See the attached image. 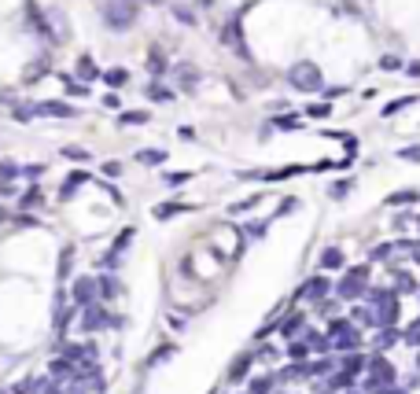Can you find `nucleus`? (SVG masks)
<instances>
[{
  "label": "nucleus",
  "instance_id": "nucleus-20",
  "mask_svg": "<svg viewBox=\"0 0 420 394\" xmlns=\"http://www.w3.org/2000/svg\"><path fill=\"white\" fill-rule=\"evenodd\" d=\"M365 365H369V361H365V357H362V354H347V357H343V361H339V369H343V372H347V376H354V372H362V369H365Z\"/></svg>",
  "mask_w": 420,
  "mask_h": 394
},
{
  "label": "nucleus",
  "instance_id": "nucleus-28",
  "mask_svg": "<svg viewBox=\"0 0 420 394\" xmlns=\"http://www.w3.org/2000/svg\"><path fill=\"white\" fill-rule=\"evenodd\" d=\"M70 261H74V251L70 247H63V254H59V276H70Z\"/></svg>",
  "mask_w": 420,
  "mask_h": 394
},
{
  "label": "nucleus",
  "instance_id": "nucleus-2",
  "mask_svg": "<svg viewBox=\"0 0 420 394\" xmlns=\"http://www.w3.org/2000/svg\"><path fill=\"white\" fill-rule=\"evenodd\" d=\"M288 81H292V89L299 92H321V85H325V78H321V67L310 59L302 63H292V70H288Z\"/></svg>",
  "mask_w": 420,
  "mask_h": 394
},
{
  "label": "nucleus",
  "instance_id": "nucleus-52",
  "mask_svg": "<svg viewBox=\"0 0 420 394\" xmlns=\"http://www.w3.org/2000/svg\"><path fill=\"white\" fill-rule=\"evenodd\" d=\"M416 225H420V214H416Z\"/></svg>",
  "mask_w": 420,
  "mask_h": 394
},
{
  "label": "nucleus",
  "instance_id": "nucleus-34",
  "mask_svg": "<svg viewBox=\"0 0 420 394\" xmlns=\"http://www.w3.org/2000/svg\"><path fill=\"white\" fill-rule=\"evenodd\" d=\"M347 192H350V180H339V185H332V188H328V195H332V199H343Z\"/></svg>",
  "mask_w": 420,
  "mask_h": 394
},
{
  "label": "nucleus",
  "instance_id": "nucleus-39",
  "mask_svg": "<svg viewBox=\"0 0 420 394\" xmlns=\"http://www.w3.org/2000/svg\"><path fill=\"white\" fill-rule=\"evenodd\" d=\"M181 85H185V89L196 85V70H192V67H181Z\"/></svg>",
  "mask_w": 420,
  "mask_h": 394
},
{
  "label": "nucleus",
  "instance_id": "nucleus-7",
  "mask_svg": "<svg viewBox=\"0 0 420 394\" xmlns=\"http://www.w3.org/2000/svg\"><path fill=\"white\" fill-rule=\"evenodd\" d=\"M44 26H48V37L44 41H56V44H67L70 41V23H67V11H63V8H48L44 11Z\"/></svg>",
  "mask_w": 420,
  "mask_h": 394
},
{
  "label": "nucleus",
  "instance_id": "nucleus-6",
  "mask_svg": "<svg viewBox=\"0 0 420 394\" xmlns=\"http://www.w3.org/2000/svg\"><path fill=\"white\" fill-rule=\"evenodd\" d=\"M365 390H380L383 383H395V365L391 361H383L380 354L376 357H369V365H365Z\"/></svg>",
  "mask_w": 420,
  "mask_h": 394
},
{
  "label": "nucleus",
  "instance_id": "nucleus-32",
  "mask_svg": "<svg viewBox=\"0 0 420 394\" xmlns=\"http://www.w3.org/2000/svg\"><path fill=\"white\" fill-rule=\"evenodd\" d=\"M269 390H273V380H269V376H262V380L251 383V394H269Z\"/></svg>",
  "mask_w": 420,
  "mask_h": 394
},
{
  "label": "nucleus",
  "instance_id": "nucleus-29",
  "mask_svg": "<svg viewBox=\"0 0 420 394\" xmlns=\"http://www.w3.org/2000/svg\"><path fill=\"white\" fill-rule=\"evenodd\" d=\"M144 122H148V114H144V111H125L122 114V125H144Z\"/></svg>",
  "mask_w": 420,
  "mask_h": 394
},
{
  "label": "nucleus",
  "instance_id": "nucleus-18",
  "mask_svg": "<svg viewBox=\"0 0 420 394\" xmlns=\"http://www.w3.org/2000/svg\"><path fill=\"white\" fill-rule=\"evenodd\" d=\"M148 96H152L155 104H170V100H173V89L163 85V81H152V85H148Z\"/></svg>",
  "mask_w": 420,
  "mask_h": 394
},
{
  "label": "nucleus",
  "instance_id": "nucleus-14",
  "mask_svg": "<svg viewBox=\"0 0 420 394\" xmlns=\"http://www.w3.org/2000/svg\"><path fill=\"white\" fill-rule=\"evenodd\" d=\"M115 295H122V284H118L111 273H107V276H100V302H111Z\"/></svg>",
  "mask_w": 420,
  "mask_h": 394
},
{
  "label": "nucleus",
  "instance_id": "nucleus-51",
  "mask_svg": "<svg viewBox=\"0 0 420 394\" xmlns=\"http://www.w3.org/2000/svg\"><path fill=\"white\" fill-rule=\"evenodd\" d=\"M416 369H420V354H416Z\"/></svg>",
  "mask_w": 420,
  "mask_h": 394
},
{
  "label": "nucleus",
  "instance_id": "nucleus-42",
  "mask_svg": "<svg viewBox=\"0 0 420 394\" xmlns=\"http://www.w3.org/2000/svg\"><path fill=\"white\" fill-rule=\"evenodd\" d=\"M406 162H420V147H406V152H398Z\"/></svg>",
  "mask_w": 420,
  "mask_h": 394
},
{
  "label": "nucleus",
  "instance_id": "nucleus-44",
  "mask_svg": "<svg viewBox=\"0 0 420 394\" xmlns=\"http://www.w3.org/2000/svg\"><path fill=\"white\" fill-rule=\"evenodd\" d=\"M104 173H107V177H118V173H122V166H118V162H107Z\"/></svg>",
  "mask_w": 420,
  "mask_h": 394
},
{
  "label": "nucleus",
  "instance_id": "nucleus-47",
  "mask_svg": "<svg viewBox=\"0 0 420 394\" xmlns=\"http://www.w3.org/2000/svg\"><path fill=\"white\" fill-rule=\"evenodd\" d=\"M409 74H413V78H420V63H413V67H409Z\"/></svg>",
  "mask_w": 420,
  "mask_h": 394
},
{
  "label": "nucleus",
  "instance_id": "nucleus-43",
  "mask_svg": "<svg viewBox=\"0 0 420 394\" xmlns=\"http://www.w3.org/2000/svg\"><path fill=\"white\" fill-rule=\"evenodd\" d=\"M295 207H299L295 199H284V203H280V210H277V214H292V210H295Z\"/></svg>",
  "mask_w": 420,
  "mask_h": 394
},
{
  "label": "nucleus",
  "instance_id": "nucleus-40",
  "mask_svg": "<svg viewBox=\"0 0 420 394\" xmlns=\"http://www.w3.org/2000/svg\"><path fill=\"white\" fill-rule=\"evenodd\" d=\"M67 159H74V162H89V152H82V147H67Z\"/></svg>",
  "mask_w": 420,
  "mask_h": 394
},
{
  "label": "nucleus",
  "instance_id": "nucleus-3",
  "mask_svg": "<svg viewBox=\"0 0 420 394\" xmlns=\"http://www.w3.org/2000/svg\"><path fill=\"white\" fill-rule=\"evenodd\" d=\"M365 284H369V266L347 269L343 281L335 284V295H339V299H347V302H354V299H362V295H365Z\"/></svg>",
  "mask_w": 420,
  "mask_h": 394
},
{
  "label": "nucleus",
  "instance_id": "nucleus-53",
  "mask_svg": "<svg viewBox=\"0 0 420 394\" xmlns=\"http://www.w3.org/2000/svg\"><path fill=\"white\" fill-rule=\"evenodd\" d=\"M416 324H420V321H416Z\"/></svg>",
  "mask_w": 420,
  "mask_h": 394
},
{
  "label": "nucleus",
  "instance_id": "nucleus-38",
  "mask_svg": "<svg viewBox=\"0 0 420 394\" xmlns=\"http://www.w3.org/2000/svg\"><path fill=\"white\" fill-rule=\"evenodd\" d=\"M247 236H251V240L266 236V221H254V225H247Z\"/></svg>",
  "mask_w": 420,
  "mask_h": 394
},
{
  "label": "nucleus",
  "instance_id": "nucleus-26",
  "mask_svg": "<svg viewBox=\"0 0 420 394\" xmlns=\"http://www.w3.org/2000/svg\"><path fill=\"white\" fill-rule=\"evenodd\" d=\"M148 67H152L155 78H163V74H166V59H163V52H159V48L152 52V63H148Z\"/></svg>",
  "mask_w": 420,
  "mask_h": 394
},
{
  "label": "nucleus",
  "instance_id": "nucleus-13",
  "mask_svg": "<svg viewBox=\"0 0 420 394\" xmlns=\"http://www.w3.org/2000/svg\"><path fill=\"white\" fill-rule=\"evenodd\" d=\"M137 162H140V166H163L166 152H163V147H148V152H137Z\"/></svg>",
  "mask_w": 420,
  "mask_h": 394
},
{
  "label": "nucleus",
  "instance_id": "nucleus-49",
  "mask_svg": "<svg viewBox=\"0 0 420 394\" xmlns=\"http://www.w3.org/2000/svg\"><path fill=\"white\" fill-rule=\"evenodd\" d=\"M210 4H214V0H199V8H210Z\"/></svg>",
  "mask_w": 420,
  "mask_h": 394
},
{
  "label": "nucleus",
  "instance_id": "nucleus-25",
  "mask_svg": "<svg viewBox=\"0 0 420 394\" xmlns=\"http://www.w3.org/2000/svg\"><path fill=\"white\" fill-rule=\"evenodd\" d=\"M85 180H89V173H70V177H67V185H63V199H67V195H70L78 185H85Z\"/></svg>",
  "mask_w": 420,
  "mask_h": 394
},
{
  "label": "nucleus",
  "instance_id": "nucleus-17",
  "mask_svg": "<svg viewBox=\"0 0 420 394\" xmlns=\"http://www.w3.org/2000/svg\"><path fill=\"white\" fill-rule=\"evenodd\" d=\"M251 354H240L236 361H233V365H229V380H244V376H247V369H251Z\"/></svg>",
  "mask_w": 420,
  "mask_h": 394
},
{
  "label": "nucleus",
  "instance_id": "nucleus-45",
  "mask_svg": "<svg viewBox=\"0 0 420 394\" xmlns=\"http://www.w3.org/2000/svg\"><path fill=\"white\" fill-rule=\"evenodd\" d=\"M310 114H314V118H325L328 107H325V104H317V107H310Z\"/></svg>",
  "mask_w": 420,
  "mask_h": 394
},
{
  "label": "nucleus",
  "instance_id": "nucleus-46",
  "mask_svg": "<svg viewBox=\"0 0 420 394\" xmlns=\"http://www.w3.org/2000/svg\"><path fill=\"white\" fill-rule=\"evenodd\" d=\"M11 188H15V185H11V180H0V195H8Z\"/></svg>",
  "mask_w": 420,
  "mask_h": 394
},
{
  "label": "nucleus",
  "instance_id": "nucleus-19",
  "mask_svg": "<svg viewBox=\"0 0 420 394\" xmlns=\"http://www.w3.org/2000/svg\"><path fill=\"white\" fill-rule=\"evenodd\" d=\"M321 269H343V251L328 247L325 254H321Z\"/></svg>",
  "mask_w": 420,
  "mask_h": 394
},
{
  "label": "nucleus",
  "instance_id": "nucleus-23",
  "mask_svg": "<svg viewBox=\"0 0 420 394\" xmlns=\"http://www.w3.org/2000/svg\"><path fill=\"white\" fill-rule=\"evenodd\" d=\"M420 199V195L413 192V188H406V192H395V195H387V203H391V207H402V203H416Z\"/></svg>",
  "mask_w": 420,
  "mask_h": 394
},
{
  "label": "nucleus",
  "instance_id": "nucleus-35",
  "mask_svg": "<svg viewBox=\"0 0 420 394\" xmlns=\"http://www.w3.org/2000/svg\"><path fill=\"white\" fill-rule=\"evenodd\" d=\"M254 203H258L254 195H251V199H244V203H233V207H229V214H247V210H251Z\"/></svg>",
  "mask_w": 420,
  "mask_h": 394
},
{
  "label": "nucleus",
  "instance_id": "nucleus-50",
  "mask_svg": "<svg viewBox=\"0 0 420 394\" xmlns=\"http://www.w3.org/2000/svg\"><path fill=\"white\" fill-rule=\"evenodd\" d=\"M387 394H406V390H387Z\"/></svg>",
  "mask_w": 420,
  "mask_h": 394
},
{
  "label": "nucleus",
  "instance_id": "nucleus-41",
  "mask_svg": "<svg viewBox=\"0 0 420 394\" xmlns=\"http://www.w3.org/2000/svg\"><path fill=\"white\" fill-rule=\"evenodd\" d=\"M170 357V347H159L155 354H152V361H148V365H159V361H166Z\"/></svg>",
  "mask_w": 420,
  "mask_h": 394
},
{
  "label": "nucleus",
  "instance_id": "nucleus-5",
  "mask_svg": "<svg viewBox=\"0 0 420 394\" xmlns=\"http://www.w3.org/2000/svg\"><path fill=\"white\" fill-rule=\"evenodd\" d=\"M358 343H362V332H358L350 321H332V324H328V347H335V350H354Z\"/></svg>",
  "mask_w": 420,
  "mask_h": 394
},
{
  "label": "nucleus",
  "instance_id": "nucleus-36",
  "mask_svg": "<svg viewBox=\"0 0 420 394\" xmlns=\"http://www.w3.org/2000/svg\"><path fill=\"white\" fill-rule=\"evenodd\" d=\"M273 125H277V129H299V118H295V114H284V118H277Z\"/></svg>",
  "mask_w": 420,
  "mask_h": 394
},
{
  "label": "nucleus",
  "instance_id": "nucleus-8",
  "mask_svg": "<svg viewBox=\"0 0 420 394\" xmlns=\"http://www.w3.org/2000/svg\"><path fill=\"white\" fill-rule=\"evenodd\" d=\"M70 299L78 302V306H96L100 302V281H96V276H78L74 281V288H70Z\"/></svg>",
  "mask_w": 420,
  "mask_h": 394
},
{
  "label": "nucleus",
  "instance_id": "nucleus-30",
  "mask_svg": "<svg viewBox=\"0 0 420 394\" xmlns=\"http://www.w3.org/2000/svg\"><path fill=\"white\" fill-rule=\"evenodd\" d=\"M391 273H395V269H391ZM395 288H398V291H413V276H409V273H395Z\"/></svg>",
  "mask_w": 420,
  "mask_h": 394
},
{
  "label": "nucleus",
  "instance_id": "nucleus-10",
  "mask_svg": "<svg viewBox=\"0 0 420 394\" xmlns=\"http://www.w3.org/2000/svg\"><path fill=\"white\" fill-rule=\"evenodd\" d=\"M221 44H225V48H233L236 56H244V59H247V44H244V37H240V15H233V19L225 23V30H221Z\"/></svg>",
  "mask_w": 420,
  "mask_h": 394
},
{
  "label": "nucleus",
  "instance_id": "nucleus-33",
  "mask_svg": "<svg viewBox=\"0 0 420 394\" xmlns=\"http://www.w3.org/2000/svg\"><path fill=\"white\" fill-rule=\"evenodd\" d=\"M288 354H292L295 361H302L306 354H310V343H292V347H288Z\"/></svg>",
  "mask_w": 420,
  "mask_h": 394
},
{
  "label": "nucleus",
  "instance_id": "nucleus-22",
  "mask_svg": "<svg viewBox=\"0 0 420 394\" xmlns=\"http://www.w3.org/2000/svg\"><path fill=\"white\" fill-rule=\"evenodd\" d=\"M299 328H302V314H292V317L280 324V332H284V339H295V335H299Z\"/></svg>",
  "mask_w": 420,
  "mask_h": 394
},
{
  "label": "nucleus",
  "instance_id": "nucleus-24",
  "mask_svg": "<svg viewBox=\"0 0 420 394\" xmlns=\"http://www.w3.org/2000/svg\"><path fill=\"white\" fill-rule=\"evenodd\" d=\"M104 81H107L111 89H118V85H125V81H129V70H122V67H118V70H107Z\"/></svg>",
  "mask_w": 420,
  "mask_h": 394
},
{
  "label": "nucleus",
  "instance_id": "nucleus-16",
  "mask_svg": "<svg viewBox=\"0 0 420 394\" xmlns=\"http://www.w3.org/2000/svg\"><path fill=\"white\" fill-rule=\"evenodd\" d=\"M11 114H15V122H34V118H41V107L37 104H15Z\"/></svg>",
  "mask_w": 420,
  "mask_h": 394
},
{
  "label": "nucleus",
  "instance_id": "nucleus-48",
  "mask_svg": "<svg viewBox=\"0 0 420 394\" xmlns=\"http://www.w3.org/2000/svg\"><path fill=\"white\" fill-rule=\"evenodd\" d=\"M409 251H413V258H416V261H420V243H416V247H409Z\"/></svg>",
  "mask_w": 420,
  "mask_h": 394
},
{
  "label": "nucleus",
  "instance_id": "nucleus-11",
  "mask_svg": "<svg viewBox=\"0 0 420 394\" xmlns=\"http://www.w3.org/2000/svg\"><path fill=\"white\" fill-rule=\"evenodd\" d=\"M328 291H332L328 276H310V281H306V284L299 288V299H306V302H321Z\"/></svg>",
  "mask_w": 420,
  "mask_h": 394
},
{
  "label": "nucleus",
  "instance_id": "nucleus-31",
  "mask_svg": "<svg viewBox=\"0 0 420 394\" xmlns=\"http://www.w3.org/2000/svg\"><path fill=\"white\" fill-rule=\"evenodd\" d=\"M380 70H387V74L402 70V59H398V56H383V59H380Z\"/></svg>",
  "mask_w": 420,
  "mask_h": 394
},
{
  "label": "nucleus",
  "instance_id": "nucleus-4",
  "mask_svg": "<svg viewBox=\"0 0 420 394\" xmlns=\"http://www.w3.org/2000/svg\"><path fill=\"white\" fill-rule=\"evenodd\" d=\"M111 324H122V317H111L104 309V302L85 306L82 314H78V328H82V332H100V328H111Z\"/></svg>",
  "mask_w": 420,
  "mask_h": 394
},
{
  "label": "nucleus",
  "instance_id": "nucleus-21",
  "mask_svg": "<svg viewBox=\"0 0 420 394\" xmlns=\"http://www.w3.org/2000/svg\"><path fill=\"white\" fill-rule=\"evenodd\" d=\"M185 210H188L185 203H159V207H155V218L166 221V218H173V214H185Z\"/></svg>",
  "mask_w": 420,
  "mask_h": 394
},
{
  "label": "nucleus",
  "instance_id": "nucleus-15",
  "mask_svg": "<svg viewBox=\"0 0 420 394\" xmlns=\"http://www.w3.org/2000/svg\"><path fill=\"white\" fill-rule=\"evenodd\" d=\"M74 70H78V78H82V81H96V78H100V67L92 63V56H82Z\"/></svg>",
  "mask_w": 420,
  "mask_h": 394
},
{
  "label": "nucleus",
  "instance_id": "nucleus-37",
  "mask_svg": "<svg viewBox=\"0 0 420 394\" xmlns=\"http://www.w3.org/2000/svg\"><path fill=\"white\" fill-rule=\"evenodd\" d=\"M409 104H413V96H406V100H395V104H387V107H383V114H395V111H406Z\"/></svg>",
  "mask_w": 420,
  "mask_h": 394
},
{
  "label": "nucleus",
  "instance_id": "nucleus-9",
  "mask_svg": "<svg viewBox=\"0 0 420 394\" xmlns=\"http://www.w3.org/2000/svg\"><path fill=\"white\" fill-rule=\"evenodd\" d=\"M96 354H100V350H96L92 343H63V357L74 361L78 369H92L96 365Z\"/></svg>",
  "mask_w": 420,
  "mask_h": 394
},
{
  "label": "nucleus",
  "instance_id": "nucleus-12",
  "mask_svg": "<svg viewBox=\"0 0 420 394\" xmlns=\"http://www.w3.org/2000/svg\"><path fill=\"white\" fill-rule=\"evenodd\" d=\"M37 107H41V114H48V118H74V114H78L70 104H63V100H44Z\"/></svg>",
  "mask_w": 420,
  "mask_h": 394
},
{
  "label": "nucleus",
  "instance_id": "nucleus-27",
  "mask_svg": "<svg viewBox=\"0 0 420 394\" xmlns=\"http://www.w3.org/2000/svg\"><path fill=\"white\" fill-rule=\"evenodd\" d=\"M188 177H192V173L177 170V173H166V177H163V185H170V188H181V185H188Z\"/></svg>",
  "mask_w": 420,
  "mask_h": 394
},
{
  "label": "nucleus",
  "instance_id": "nucleus-1",
  "mask_svg": "<svg viewBox=\"0 0 420 394\" xmlns=\"http://www.w3.org/2000/svg\"><path fill=\"white\" fill-rule=\"evenodd\" d=\"M100 19H104V26L115 30V34H122V30H129L137 23V0H104Z\"/></svg>",
  "mask_w": 420,
  "mask_h": 394
}]
</instances>
